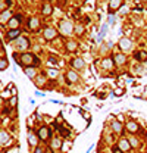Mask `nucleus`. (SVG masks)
<instances>
[{"mask_svg": "<svg viewBox=\"0 0 147 153\" xmlns=\"http://www.w3.org/2000/svg\"><path fill=\"white\" fill-rule=\"evenodd\" d=\"M57 36H59V33H57V30L53 28V27H47V28H44V31H43V37H44V40H47V41L55 40Z\"/></svg>", "mask_w": 147, "mask_h": 153, "instance_id": "obj_3", "label": "nucleus"}, {"mask_svg": "<svg viewBox=\"0 0 147 153\" xmlns=\"http://www.w3.org/2000/svg\"><path fill=\"white\" fill-rule=\"evenodd\" d=\"M112 130L116 133V134H121L122 133V124L119 121H112Z\"/></svg>", "mask_w": 147, "mask_h": 153, "instance_id": "obj_22", "label": "nucleus"}, {"mask_svg": "<svg viewBox=\"0 0 147 153\" xmlns=\"http://www.w3.org/2000/svg\"><path fill=\"white\" fill-rule=\"evenodd\" d=\"M74 30H75V25L71 21H68V19H62L60 21V24H59V33L60 34L71 36V34H74Z\"/></svg>", "mask_w": 147, "mask_h": 153, "instance_id": "obj_1", "label": "nucleus"}, {"mask_svg": "<svg viewBox=\"0 0 147 153\" xmlns=\"http://www.w3.org/2000/svg\"><path fill=\"white\" fill-rule=\"evenodd\" d=\"M19 60H21V63L27 68V66H33V63H37L38 62V59L36 58V55L34 53H22V55H19Z\"/></svg>", "mask_w": 147, "mask_h": 153, "instance_id": "obj_2", "label": "nucleus"}, {"mask_svg": "<svg viewBox=\"0 0 147 153\" xmlns=\"http://www.w3.org/2000/svg\"><path fill=\"white\" fill-rule=\"evenodd\" d=\"M24 72H25V75L30 76V78H37V71L34 66H27V68H24Z\"/></svg>", "mask_w": 147, "mask_h": 153, "instance_id": "obj_17", "label": "nucleus"}, {"mask_svg": "<svg viewBox=\"0 0 147 153\" xmlns=\"http://www.w3.org/2000/svg\"><path fill=\"white\" fill-rule=\"evenodd\" d=\"M34 153H43V149H40V147H36V149H34Z\"/></svg>", "mask_w": 147, "mask_h": 153, "instance_id": "obj_38", "label": "nucleus"}, {"mask_svg": "<svg viewBox=\"0 0 147 153\" xmlns=\"http://www.w3.org/2000/svg\"><path fill=\"white\" fill-rule=\"evenodd\" d=\"M76 47H78V44H76V41H74V40H69V41L65 44L66 52H75V50H76Z\"/></svg>", "mask_w": 147, "mask_h": 153, "instance_id": "obj_20", "label": "nucleus"}, {"mask_svg": "<svg viewBox=\"0 0 147 153\" xmlns=\"http://www.w3.org/2000/svg\"><path fill=\"white\" fill-rule=\"evenodd\" d=\"M100 65H102V68H103V69H106V71H110V69H113V66H115L116 63H115L113 58H109V56H106V58H103V59H102Z\"/></svg>", "mask_w": 147, "mask_h": 153, "instance_id": "obj_7", "label": "nucleus"}, {"mask_svg": "<svg viewBox=\"0 0 147 153\" xmlns=\"http://www.w3.org/2000/svg\"><path fill=\"white\" fill-rule=\"evenodd\" d=\"M37 136H38L40 140L46 141V140L49 138V136H50V130H49L47 127H40V130L37 131Z\"/></svg>", "mask_w": 147, "mask_h": 153, "instance_id": "obj_9", "label": "nucleus"}, {"mask_svg": "<svg viewBox=\"0 0 147 153\" xmlns=\"http://www.w3.org/2000/svg\"><path fill=\"white\" fill-rule=\"evenodd\" d=\"M9 141H10V136H9V133L4 131V130H1V131H0V143H1V146H3V147L7 146Z\"/></svg>", "mask_w": 147, "mask_h": 153, "instance_id": "obj_12", "label": "nucleus"}, {"mask_svg": "<svg viewBox=\"0 0 147 153\" xmlns=\"http://www.w3.org/2000/svg\"><path fill=\"white\" fill-rule=\"evenodd\" d=\"M113 60H115L116 65H124L127 62V56H125V53H116L113 56Z\"/></svg>", "mask_w": 147, "mask_h": 153, "instance_id": "obj_15", "label": "nucleus"}, {"mask_svg": "<svg viewBox=\"0 0 147 153\" xmlns=\"http://www.w3.org/2000/svg\"><path fill=\"white\" fill-rule=\"evenodd\" d=\"M9 105H10L12 108H15V106L18 105V97H16V96H12V97L9 99Z\"/></svg>", "mask_w": 147, "mask_h": 153, "instance_id": "obj_32", "label": "nucleus"}, {"mask_svg": "<svg viewBox=\"0 0 147 153\" xmlns=\"http://www.w3.org/2000/svg\"><path fill=\"white\" fill-rule=\"evenodd\" d=\"M128 141H130L131 147H138V140H137L135 137H130V138H128Z\"/></svg>", "mask_w": 147, "mask_h": 153, "instance_id": "obj_31", "label": "nucleus"}, {"mask_svg": "<svg viewBox=\"0 0 147 153\" xmlns=\"http://www.w3.org/2000/svg\"><path fill=\"white\" fill-rule=\"evenodd\" d=\"M113 153H124V152H122L119 147H113Z\"/></svg>", "mask_w": 147, "mask_h": 153, "instance_id": "obj_37", "label": "nucleus"}, {"mask_svg": "<svg viewBox=\"0 0 147 153\" xmlns=\"http://www.w3.org/2000/svg\"><path fill=\"white\" fill-rule=\"evenodd\" d=\"M146 38H147V34H146Z\"/></svg>", "mask_w": 147, "mask_h": 153, "instance_id": "obj_40", "label": "nucleus"}, {"mask_svg": "<svg viewBox=\"0 0 147 153\" xmlns=\"http://www.w3.org/2000/svg\"><path fill=\"white\" fill-rule=\"evenodd\" d=\"M113 94H115V96H122V94H124V90H122V88H116Z\"/></svg>", "mask_w": 147, "mask_h": 153, "instance_id": "obj_35", "label": "nucleus"}, {"mask_svg": "<svg viewBox=\"0 0 147 153\" xmlns=\"http://www.w3.org/2000/svg\"><path fill=\"white\" fill-rule=\"evenodd\" d=\"M10 19H12V12H10L9 9L0 13V22H1V24H6V22H9Z\"/></svg>", "mask_w": 147, "mask_h": 153, "instance_id": "obj_14", "label": "nucleus"}, {"mask_svg": "<svg viewBox=\"0 0 147 153\" xmlns=\"http://www.w3.org/2000/svg\"><path fill=\"white\" fill-rule=\"evenodd\" d=\"M66 79H68V82H76V81L79 79V76L76 74V71L69 69V71L66 72Z\"/></svg>", "mask_w": 147, "mask_h": 153, "instance_id": "obj_16", "label": "nucleus"}, {"mask_svg": "<svg viewBox=\"0 0 147 153\" xmlns=\"http://www.w3.org/2000/svg\"><path fill=\"white\" fill-rule=\"evenodd\" d=\"M37 143H38V136H36L30 128H28V144L31 147H37Z\"/></svg>", "mask_w": 147, "mask_h": 153, "instance_id": "obj_11", "label": "nucleus"}, {"mask_svg": "<svg viewBox=\"0 0 147 153\" xmlns=\"http://www.w3.org/2000/svg\"><path fill=\"white\" fill-rule=\"evenodd\" d=\"M52 12H53V7L50 6V4H43L41 6V13L44 15V16H49V15H52Z\"/></svg>", "mask_w": 147, "mask_h": 153, "instance_id": "obj_21", "label": "nucleus"}, {"mask_svg": "<svg viewBox=\"0 0 147 153\" xmlns=\"http://www.w3.org/2000/svg\"><path fill=\"white\" fill-rule=\"evenodd\" d=\"M34 81H36L37 87H41V85H44V84H46V78H44V76H37Z\"/></svg>", "mask_w": 147, "mask_h": 153, "instance_id": "obj_29", "label": "nucleus"}, {"mask_svg": "<svg viewBox=\"0 0 147 153\" xmlns=\"http://www.w3.org/2000/svg\"><path fill=\"white\" fill-rule=\"evenodd\" d=\"M71 66L75 68L76 71H82V69L85 68V60H84L82 58L76 56V58H74L72 60H71Z\"/></svg>", "mask_w": 147, "mask_h": 153, "instance_id": "obj_6", "label": "nucleus"}, {"mask_svg": "<svg viewBox=\"0 0 147 153\" xmlns=\"http://www.w3.org/2000/svg\"><path fill=\"white\" fill-rule=\"evenodd\" d=\"M69 149H71V141H66V143L62 144V150H63V152H68Z\"/></svg>", "mask_w": 147, "mask_h": 153, "instance_id": "obj_33", "label": "nucleus"}, {"mask_svg": "<svg viewBox=\"0 0 147 153\" xmlns=\"http://www.w3.org/2000/svg\"><path fill=\"white\" fill-rule=\"evenodd\" d=\"M122 0H109V7L112 10H118V9H121L122 6Z\"/></svg>", "mask_w": 147, "mask_h": 153, "instance_id": "obj_19", "label": "nucleus"}, {"mask_svg": "<svg viewBox=\"0 0 147 153\" xmlns=\"http://www.w3.org/2000/svg\"><path fill=\"white\" fill-rule=\"evenodd\" d=\"M108 22H109L110 25H113V24H115V16H113V15H109V18H108Z\"/></svg>", "mask_w": 147, "mask_h": 153, "instance_id": "obj_36", "label": "nucleus"}, {"mask_svg": "<svg viewBox=\"0 0 147 153\" xmlns=\"http://www.w3.org/2000/svg\"><path fill=\"white\" fill-rule=\"evenodd\" d=\"M28 46H30V40L27 37L21 36L18 40H15V49H18V50H25Z\"/></svg>", "mask_w": 147, "mask_h": 153, "instance_id": "obj_5", "label": "nucleus"}, {"mask_svg": "<svg viewBox=\"0 0 147 153\" xmlns=\"http://www.w3.org/2000/svg\"><path fill=\"white\" fill-rule=\"evenodd\" d=\"M62 144H63V143L60 141V138H53V140H52V149H53V150L60 149V147H62Z\"/></svg>", "mask_w": 147, "mask_h": 153, "instance_id": "obj_26", "label": "nucleus"}, {"mask_svg": "<svg viewBox=\"0 0 147 153\" xmlns=\"http://www.w3.org/2000/svg\"><path fill=\"white\" fill-rule=\"evenodd\" d=\"M6 37H7V40H18V38L21 37V30H19V28H16V30H9V31L6 33Z\"/></svg>", "mask_w": 147, "mask_h": 153, "instance_id": "obj_13", "label": "nucleus"}, {"mask_svg": "<svg viewBox=\"0 0 147 153\" xmlns=\"http://www.w3.org/2000/svg\"><path fill=\"white\" fill-rule=\"evenodd\" d=\"M47 74H49V76H50L52 79H56V78H57V75H59V71H57L56 68H49Z\"/></svg>", "mask_w": 147, "mask_h": 153, "instance_id": "obj_27", "label": "nucleus"}, {"mask_svg": "<svg viewBox=\"0 0 147 153\" xmlns=\"http://www.w3.org/2000/svg\"><path fill=\"white\" fill-rule=\"evenodd\" d=\"M38 25H40V21H38L37 18H31V19L28 21V28H30V30H33V31L38 28Z\"/></svg>", "mask_w": 147, "mask_h": 153, "instance_id": "obj_24", "label": "nucleus"}, {"mask_svg": "<svg viewBox=\"0 0 147 153\" xmlns=\"http://www.w3.org/2000/svg\"><path fill=\"white\" fill-rule=\"evenodd\" d=\"M134 58L138 59V60H143V59H146L147 58V53L146 52H137V53L134 55Z\"/></svg>", "mask_w": 147, "mask_h": 153, "instance_id": "obj_28", "label": "nucleus"}, {"mask_svg": "<svg viewBox=\"0 0 147 153\" xmlns=\"http://www.w3.org/2000/svg\"><path fill=\"white\" fill-rule=\"evenodd\" d=\"M7 65H9V63H7V60L1 56V59H0V71H4V69L7 68Z\"/></svg>", "mask_w": 147, "mask_h": 153, "instance_id": "obj_30", "label": "nucleus"}, {"mask_svg": "<svg viewBox=\"0 0 147 153\" xmlns=\"http://www.w3.org/2000/svg\"><path fill=\"white\" fill-rule=\"evenodd\" d=\"M118 147L122 150V152H130L131 150V144H130V141H128V138H121L119 141H118Z\"/></svg>", "mask_w": 147, "mask_h": 153, "instance_id": "obj_10", "label": "nucleus"}, {"mask_svg": "<svg viewBox=\"0 0 147 153\" xmlns=\"http://www.w3.org/2000/svg\"><path fill=\"white\" fill-rule=\"evenodd\" d=\"M106 34H108V24H103L102 25V28H100V33H99V41L102 43L103 41V38L106 37Z\"/></svg>", "mask_w": 147, "mask_h": 153, "instance_id": "obj_23", "label": "nucleus"}, {"mask_svg": "<svg viewBox=\"0 0 147 153\" xmlns=\"http://www.w3.org/2000/svg\"><path fill=\"white\" fill-rule=\"evenodd\" d=\"M84 31H85L84 25H82V24H76V25H75V30H74V34H76V36H82Z\"/></svg>", "mask_w": 147, "mask_h": 153, "instance_id": "obj_25", "label": "nucleus"}, {"mask_svg": "<svg viewBox=\"0 0 147 153\" xmlns=\"http://www.w3.org/2000/svg\"><path fill=\"white\" fill-rule=\"evenodd\" d=\"M141 1H147V0H141Z\"/></svg>", "mask_w": 147, "mask_h": 153, "instance_id": "obj_39", "label": "nucleus"}, {"mask_svg": "<svg viewBox=\"0 0 147 153\" xmlns=\"http://www.w3.org/2000/svg\"><path fill=\"white\" fill-rule=\"evenodd\" d=\"M119 49L124 52V53H127V52H130L131 49H132V41L130 40V38L127 37H122L119 40Z\"/></svg>", "mask_w": 147, "mask_h": 153, "instance_id": "obj_4", "label": "nucleus"}, {"mask_svg": "<svg viewBox=\"0 0 147 153\" xmlns=\"http://www.w3.org/2000/svg\"><path fill=\"white\" fill-rule=\"evenodd\" d=\"M119 12H121L122 15H127L130 10H128V7H127V6H124V7H121V9H119Z\"/></svg>", "mask_w": 147, "mask_h": 153, "instance_id": "obj_34", "label": "nucleus"}, {"mask_svg": "<svg viewBox=\"0 0 147 153\" xmlns=\"http://www.w3.org/2000/svg\"><path fill=\"white\" fill-rule=\"evenodd\" d=\"M127 130H128L130 133H137V131H138V124L134 122V121H128V122H127Z\"/></svg>", "mask_w": 147, "mask_h": 153, "instance_id": "obj_18", "label": "nucleus"}, {"mask_svg": "<svg viewBox=\"0 0 147 153\" xmlns=\"http://www.w3.org/2000/svg\"><path fill=\"white\" fill-rule=\"evenodd\" d=\"M21 22H22V15H15V16H12V19L7 22V27H9L10 30H16V28L21 25Z\"/></svg>", "mask_w": 147, "mask_h": 153, "instance_id": "obj_8", "label": "nucleus"}]
</instances>
